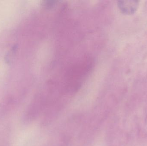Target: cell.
<instances>
[{
	"mask_svg": "<svg viewBox=\"0 0 147 146\" xmlns=\"http://www.w3.org/2000/svg\"><path fill=\"white\" fill-rule=\"evenodd\" d=\"M57 2L56 1H45L43 2V5L45 7L50 8L53 7Z\"/></svg>",
	"mask_w": 147,
	"mask_h": 146,
	"instance_id": "2",
	"label": "cell"
},
{
	"mask_svg": "<svg viewBox=\"0 0 147 146\" xmlns=\"http://www.w3.org/2000/svg\"><path fill=\"white\" fill-rule=\"evenodd\" d=\"M118 6L121 11L127 14H131L137 10L139 2L136 1H119Z\"/></svg>",
	"mask_w": 147,
	"mask_h": 146,
	"instance_id": "1",
	"label": "cell"
}]
</instances>
